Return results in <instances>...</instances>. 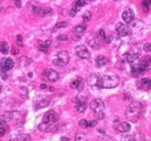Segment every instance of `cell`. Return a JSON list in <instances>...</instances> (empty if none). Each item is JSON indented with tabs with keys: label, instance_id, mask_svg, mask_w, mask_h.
Listing matches in <instances>:
<instances>
[{
	"label": "cell",
	"instance_id": "cell-21",
	"mask_svg": "<svg viewBox=\"0 0 151 141\" xmlns=\"http://www.w3.org/2000/svg\"><path fill=\"white\" fill-rule=\"evenodd\" d=\"M50 44H51L50 41L41 42V43L38 44V49H40V51H42V52H48V50H49V48H50Z\"/></svg>",
	"mask_w": 151,
	"mask_h": 141
},
{
	"label": "cell",
	"instance_id": "cell-4",
	"mask_svg": "<svg viewBox=\"0 0 151 141\" xmlns=\"http://www.w3.org/2000/svg\"><path fill=\"white\" fill-rule=\"evenodd\" d=\"M69 60H70V56H69V52H68V51H59V52L56 54V57L54 58V61H52V63H54V65H56V66L63 67V66L68 65Z\"/></svg>",
	"mask_w": 151,
	"mask_h": 141
},
{
	"label": "cell",
	"instance_id": "cell-38",
	"mask_svg": "<svg viewBox=\"0 0 151 141\" xmlns=\"http://www.w3.org/2000/svg\"><path fill=\"white\" fill-rule=\"evenodd\" d=\"M0 91H1V85H0Z\"/></svg>",
	"mask_w": 151,
	"mask_h": 141
},
{
	"label": "cell",
	"instance_id": "cell-20",
	"mask_svg": "<svg viewBox=\"0 0 151 141\" xmlns=\"http://www.w3.org/2000/svg\"><path fill=\"white\" fill-rule=\"evenodd\" d=\"M70 86H71V88L81 90V89H83V86H84V80H83L81 78H77V79H75V80L71 82Z\"/></svg>",
	"mask_w": 151,
	"mask_h": 141
},
{
	"label": "cell",
	"instance_id": "cell-39",
	"mask_svg": "<svg viewBox=\"0 0 151 141\" xmlns=\"http://www.w3.org/2000/svg\"><path fill=\"white\" fill-rule=\"evenodd\" d=\"M115 1H121V0H115Z\"/></svg>",
	"mask_w": 151,
	"mask_h": 141
},
{
	"label": "cell",
	"instance_id": "cell-33",
	"mask_svg": "<svg viewBox=\"0 0 151 141\" xmlns=\"http://www.w3.org/2000/svg\"><path fill=\"white\" fill-rule=\"evenodd\" d=\"M6 130H7V127H5V126H1L0 127V137H2L6 133Z\"/></svg>",
	"mask_w": 151,
	"mask_h": 141
},
{
	"label": "cell",
	"instance_id": "cell-22",
	"mask_svg": "<svg viewBox=\"0 0 151 141\" xmlns=\"http://www.w3.org/2000/svg\"><path fill=\"white\" fill-rule=\"evenodd\" d=\"M139 58H138V54H136V53H127L126 54V60L132 65L134 64L135 61H137Z\"/></svg>",
	"mask_w": 151,
	"mask_h": 141
},
{
	"label": "cell",
	"instance_id": "cell-37",
	"mask_svg": "<svg viewBox=\"0 0 151 141\" xmlns=\"http://www.w3.org/2000/svg\"><path fill=\"white\" fill-rule=\"evenodd\" d=\"M62 141H70L68 138H62Z\"/></svg>",
	"mask_w": 151,
	"mask_h": 141
},
{
	"label": "cell",
	"instance_id": "cell-9",
	"mask_svg": "<svg viewBox=\"0 0 151 141\" xmlns=\"http://www.w3.org/2000/svg\"><path fill=\"white\" fill-rule=\"evenodd\" d=\"M76 54L80 58V59H88L91 57L90 51L87 50V48L85 45H79L76 48Z\"/></svg>",
	"mask_w": 151,
	"mask_h": 141
},
{
	"label": "cell",
	"instance_id": "cell-14",
	"mask_svg": "<svg viewBox=\"0 0 151 141\" xmlns=\"http://www.w3.org/2000/svg\"><path fill=\"white\" fill-rule=\"evenodd\" d=\"M122 19H123L124 23H127V24L132 23V21H134V19H135V14H134L132 9H130V8H127V9H126V11L122 13Z\"/></svg>",
	"mask_w": 151,
	"mask_h": 141
},
{
	"label": "cell",
	"instance_id": "cell-31",
	"mask_svg": "<svg viewBox=\"0 0 151 141\" xmlns=\"http://www.w3.org/2000/svg\"><path fill=\"white\" fill-rule=\"evenodd\" d=\"M66 26H68V23H66V22H59V23H57L56 26H55V29H54V30L60 29V28H65Z\"/></svg>",
	"mask_w": 151,
	"mask_h": 141
},
{
	"label": "cell",
	"instance_id": "cell-25",
	"mask_svg": "<svg viewBox=\"0 0 151 141\" xmlns=\"http://www.w3.org/2000/svg\"><path fill=\"white\" fill-rule=\"evenodd\" d=\"M11 141H29V135L28 134H19V135L12 138Z\"/></svg>",
	"mask_w": 151,
	"mask_h": 141
},
{
	"label": "cell",
	"instance_id": "cell-19",
	"mask_svg": "<svg viewBox=\"0 0 151 141\" xmlns=\"http://www.w3.org/2000/svg\"><path fill=\"white\" fill-rule=\"evenodd\" d=\"M33 12L38 15V16H44L49 13H51V9L50 8H42V7H34L33 8Z\"/></svg>",
	"mask_w": 151,
	"mask_h": 141
},
{
	"label": "cell",
	"instance_id": "cell-12",
	"mask_svg": "<svg viewBox=\"0 0 151 141\" xmlns=\"http://www.w3.org/2000/svg\"><path fill=\"white\" fill-rule=\"evenodd\" d=\"M138 65H139V68H141V70H142L143 73H144L145 70H149L151 68V57L150 56L143 57L142 59H139Z\"/></svg>",
	"mask_w": 151,
	"mask_h": 141
},
{
	"label": "cell",
	"instance_id": "cell-24",
	"mask_svg": "<svg viewBox=\"0 0 151 141\" xmlns=\"http://www.w3.org/2000/svg\"><path fill=\"white\" fill-rule=\"evenodd\" d=\"M95 64H96V66H99V67L105 66V65L107 64V59H106V57H105V56H98L96 59H95Z\"/></svg>",
	"mask_w": 151,
	"mask_h": 141
},
{
	"label": "cell",
	"instance_id": "cell-2",
	"mask_svg": "<svg viewBox=\"0 0 151 141\" xmlns=\"http://www.w3.org/2000/svg\"><path fill=\"white\" fill-rule=\"evenodd\" d=\"M142 112H143V105L139 102H132L126 110V117L128 120L136 123L139 120Z\"/></svg>",
	"mask_w": 151,
	"mask_h": 141
},
{
	"label": "cell",
	"instance_id": "cell-27",
	"mask_svg": "<svg viewBox=\"0 0 151 141\" xmlns=\"http://www.w3.org/2000/svg\"><path fill=\"white\" fill-rule=\"evenodd\" d=\"M75 141H88V139L84 133H78V134H76Z\"/></svg>",
	"mask_w": 151,
	"mask_h": 141
},
{
	"label": "cell",
	"instance_id": "cell-7",
	"mask_svg": "<svg viewBox=\"0 0 151 141\" xmlns=\"http://www.w3.org/2000/svg\"><path fill=\"white\" fill-rule=\"evenodd\" d=\"M113 127H114V130H116V131L120 132V133H127V132H129V130H130L129 123H127V122H119V120L114 122Z\"/></svg>",
	"mask_w": 151,
	"mask_h": 141
},
{
	"label": "cell",
	"instance_id": "cell-16",
	"mask_svg": "<svg viewBox=\"0 0 151 141\" xmlns=\"http://www.w3.org/2000/svg\"><path fill=\"white\" fill-rule=\"evenodd\" d=\"M14 67V61L11 58H4L1 60V68L4 70H9Z\"/></svg>",
	"mask_w": 151,
	"mask_h": 141
},
{
	"label": "cell",
	"instance_id": "cell-5",
	"mask_svg": "<svg viewBox=\"0 0 151 141\" xmlns=\"http://www.w3.org/2000/svg\"><path fill=\"white\" fill-rule=\"evenodd\" d=\"M43 76H44L48 81H50V82H56V81H58V79H59V74H58V72H56L55 70H51V68H47V70H44V72H43Z\"/></svg>",
	"mask_w": 151,
	"mask_h": 141
},
{
	"label": "cell",
	"instance_id": "cell-18",
	"mask_svg": "<svg viewBox=\"0 0 151 141\" xmlns=\"http://www.w3.org/2000/svg\"><path fill=\"white\" fill-rule=\"evenodd\" d=\"M137 87H138L139 89H142V90H150L151 89V79H149V78L142 79V80L138 82Z\"/></svg>",
	"mask_w": 151,
	"mask_h": 141
},
{
	"label": "cell",
	"instance_id": "cell-34",
	"mask_svg": "<svg viewBox=\"0 0 151 141\" xmlns=\"http://www.w3.org/2000/svg\"><path fill=\"white\" fill-rule=\"evenodd\" d=\"M144 50L145 51H151V43H148L144 45Z\"/></svg>",
	"mask_w": 151,
	"mask_h": 141
},
{
	"label": "cell",
	"instance_id": "cell-29",
	"mask_svg": "<svg viewBox=\"0 0 151 141\" xmlns=\"http://www.w3.org/2000/svg\"><path fill=\"white\" fill-rule=\"evenodd\" d=\"M91 16H92L91 12H85L84 15H83V21H84V22H88V21L91 20Z\"/></svg>",
	"mask_w": 151,
	"mask_h": 141
},
{
	"label": "cell",
	"instance_id": "cell-1",
	"mask_svg": "<svg viewBox=\"0 0 151 141\" xmlns=\"http://www.w3.org/2000/svg\"><path fill=\"white\" fill-rule=\"evenodd\" d=\"M120 82L119 76L114 74H107V75H92L90 78V85H95L99 88L112 89L115 88Z\"/></svg>",
	"mask_w": 151,
	"mask_h": 141
},
{
	"label": "cell",
	"instance_id": "cell-30",
	"mask_svg": "<svg viewBox=\"0 0 151 141\" xmlns=\"http://www.w3.org/2000/svg\"><path fill=\"white\" fill-rule=\"evenodd\" d=\"M121 141H135L134 135H123L121 138Z\"/></svg>",
	"mask_w": 151,
	"mask_h": 141
},
{
	"label": "cell",
	"instance_id": "cell-13",
	"mask_svg": "<svg viewBox=\"0 0 151 141\" xmlns=\"http://www.w3.org/2000/svg\"><path fill=\"white\" fill-rule=\"evenodd\" d=\"M38 130L42 131V132H56L58 130V126L57 123L55 124H50V123H43L38 125Z\"/></svg>",
	"mask_w": 151,
	"mask_h": 141
},
{
	"label": "cell",
	"instance_id": "cell-28",
	"mask_svg": "<svg viewBox=\"0 0 151 141\" xmlns=\"http://www.w3.org/2000/svg\"><path fill=\"white\" fill-rule=\"evenodd\" d=\"M142 5H143L144 11L148 12L149 8H150V6H151V0H143V1H142Z\"/></svg>",
	"mask_w": 151,
	"mask_h": 141
},
{
	"label": "cell",
	"instance_id": "cell-10",
	"mask_svg": "<svg viewBox=\"0 0 151 141\" xmlns=\"http://www.w3.org/2000/svg\"><path fill=\"white\" fill-rule=\"evenodd\" d=\"M43 122L44 123H50V124H55L58 122V115L54 110H50L48 112H45L44 117H43Z\"/></svg>",
	"mask_w": 151,
	"mask_h": 141
},
{
	"label": "cell",
	"instance_id": "cell-15",
	"mask_svg": "<svg viewBox=\"0 0 151 141\" xmlns=\"http://www.w3.org/2000/svg\"><path fill=\"white\" fill-rule=\"evenodd\" d=\"M73 105H75L76 110L78 112H80V113L85 112V110H86V103L80 98H75L73 100Z\"/></svg>",
	"mask_w": 151,
	"mask_h": 141
},
{
	"label": "cell",
	"instance_id": "cell-11",
	"mask_svg": "<svg viewBox=\"0 0 151 141\" xmlns=\"http://www.w3.org/2000/svg\"><path fill=\"white\" fill-rule=\"evenodd\" d=\"M86 0H76L75 2L72 4V7H71V11H70V16H75L76 14L80 11L81 7H84L86 5Z\"/></svg>",
	"mask_w": 151,
	"mask_h": 141
},
{
	"label": "cell",
	"instance_id": "cell-3",
	"mask_svg": "<svg viewBox=\"0 0 151 141\" xmlns=\"http://www.w3.org/2000/svg\"><path fill=\"white\" fill-rule=\"evenodd\" d=\"M91 109L94 112L96 119H102L105 117V104L100 98H95L91 102Z\"/></svg>",
	"mask_w": 151,
	"mask_h": 141
},
{
	"label": "cell",
	"instance_id": "cell-26",
	"mask_svg": "<svg viewBox=\"0 0 151 141\" xmlns=\"http://www.w3.org/2000/svg\"><path fill=\"white\" fill-rule=\"evenodd\" d=\"M0 52L2 54H7L8 53V45L6 42H0Z\"/></svg>",
	"mask_w": 151,
	"mask_h": 141
},
{
	"label": "cell",
	"instance_id": "cell-6",
	"mask_svg": "<svg viewBox=\"0 0 151 141\" xmlns=\"http://www.w3.org/2000/svg\"><path fill=\"white\" fill-rule=\"evenodd\" d=\"M116 33L120 37H126V36L132 34V29L124 23H117L116 24Z\"/></svg>",
	"mask_w": 151,
	"mask_h": 141
},
{
	"label": "cell",
	"instance_id": "cell-35",
	"mask_svg": "<svg viewBox=\"0 0 151 141\" xmlns=\"http://www.w3.org/2000/svg\"><path fill=\"white\" fill-rule=\"evenodd\" d=\"M58 39H59V41H66L68 37L65 35H60V36H58Z\"/></svg>",
	"mask_w": 151,
	"mask_h": 141
},
{
	"label": "cell",
	"instance_id": "cell-17",
	"mask_svg": "<svg viewBox=\"0 0 151 141\" xmlns=\"http://www.w3.org/2000/svg\"><path fill=\"white\" fill-rule=\"evenodd\" d=\"M87 43H88V45H90L91 48H93V49H98V48L100 46V38L98 37V35L93 34V35L87 39Z\"/></svg>",
	"mask_w": 151,
	"mask_h": 141
},
{
	"label": "cell",
	"instance_id": "cell-32",
	"mask_svg": "<svg viewBox=\"0 0 151 141\" xmlns=\"http://www.w3.org/2000/svg\"><path fill=\"white\" fill-rule=\"evenodd\" d=\"M17 41H18V45H19V46H22V43H23V41H22V36L21 35L17 36Z\"/></svg>",
	"mask_w": 151,
	"mask_h": 141
},
{
	"label": "cell",
	"instance_id": "cell-23",
	"mask_svg": "<svg viewBox=\"0 0 151 141\" xmlns=\"http://www.w3.org/2000/svg\"><path fill=\"white\" fill-rule=\"evenodd\" d=\"M79 125L81 127H93L96 125V120H86V119H81L79 122Z\"/></svg>",
	"mask_w": 151,
	"mask_h": 141
},
{
	"label": "cell",
	"instance_id": "cell-36",
	"mask_svg": "<svg viewBox=\"0 0 151 141\" xmlns=\"http://www.w3.org/2000/svg\"><path fill=\"white\" fill-rule=\"evenodd\" d=\"M15 4H17V6H18V7H20V6H21V2H20V0H15Z\"/></svg>",
	"mask_w": 151,
	"mask_h": 141
},
{
	"label": "cell",
	"instance_id": "cell-8",
	"mask_svg": "<svg viewBox=\"0 0 151 141\" xmlns=\"http://www.w3.org/2000/svg\"><path fill=\"white\" fill-rule=\"evenodd\" d=\"M85 30H86V27L85 26H77L73 28V30H72V33H71V37H72V39L73 41H79L80 38H81V36L83 34L85 33Z\"/></svg>",
	"mask_w": 151,
	"mask_h": 141
}]
</instances>
